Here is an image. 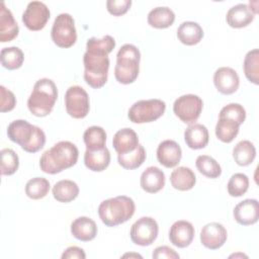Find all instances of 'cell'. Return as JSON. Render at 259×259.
Listing matches in <instances>:
<instances>
[{
  "label": "cell",
  "mask_w": 259,
  "mask_h": 259,
  "mask_svg": "<svg viewBox=\"0 0 259 259\" xmlns=\"http://www.w3.org/2000/svg\"><path fill=\"white\" fill-rule=\"evenodd\" d=\"M83 140L87 150H100L105 147L106 133L101 126L92 125L84 132Z\"/></svg>",
  "instance_id": "4dcf8cb0"
},
{
  "label": "cell",
  "mask_w": 259,
  "mask_h": 259,
  "mask_svg": "<svg viewBox=\"0 0 259 259\" xmlns=\"http://www.w3.org/2000/svg\"><path fill=\"white\" fill-rule=\"evenodd\" d=\"M51 16L48 6L40 1H31L22 13V22L32 31L42 29Z\"/></svg>",
  "instance_id": "8fae6325"
},
{
  "label": "cell",
  "mask_w": 259,
  "mask_h": 259,
  "mask_svg": "<svg viewBox=\"0 0 259 259\" xmlns=\"http://www.w3.org/2000/svg\"><path fill=\"white\" fill-rule=\"evenodd\" d=\"M244 73L246 78L254 83L255 85L259 84V51L254 49L249 51L244 59Z\"/></svg>",
  "instance_id": "d6a6232c"
},
{
  "label": "cell",
  "mask_w": 259,
  "mask_h": 259,
  "mask_svg": "<svg viewBox=\"0 0 259 259\" xmlns=\"http://www.w3.org/2000/svg\"><path fill=\"white\" fill-rule=\"evenodd\" d=\"M140 50L132 44L120 47L116 55L114 77L121 84H131L136 81L140 72Z\"/></svg>",
  "instance_id": "5b68a950"
},
{
  "label": "cell",
  "mask_w": 259,
  "mask_h": 259,
  "mask_svg": "<svg viewBox=\"0 0 259 259\" xmlns=\"http://www.w3.org/2000/svg\"><path fill=\"white\" fill-rule=\"evenodd\" d=\"M53 41L60 48H70L77 40V31L74 18L69 13L59 14L53 23L51 30Z\"/></svg>",
  "instance_id": "52a82bcc"
},
{
  "label": "cell",
  "mask_w": 259,
  "mask_h": 259,
  "mask_svg": "<svg viewBox=\"0 0 259 259\" xmlns=\"http://www.w3.org/2000/svg\"><path fill=\"white\" fill-rule=\"evenodd\" d=\"M115 47V40L111 35L101 38L90 37L86 42V52L83 56L84 80L92 88L98 89L105 85L108 76V54Z\"/></svg>",
  "instance_id": "6da1fadb"
},
{
  "label": "cell",
  "mask_w": 259,
  "mask_h": 259,
  "mask_svg": "<svg viewBox=\"0 0 259 259\" xmlns=\"http://www.w3.org/2000/svg\"><path fill=\"white\" fill-rule=\"evenodd\" d=\"M57 98L58 88L55 82L49 78H41L35 82L27 99L28 110L35 116H47L52 112Z\"/></svg>",
  "instance_id": "3957f363"
},
{
  "label": "cell",
  "mask_w": 259,
  "mask_h": 259,
  "mask_svg": "<svg viewBox=\"0 0 259 259\" xmlns=\"http://www.w3.org/2000/svg\"><path fill=\"white\" fill-rule=\"evenodd\" d=\"M219 118H227L241 125L246 119V110L240 103H229L221 109Z\"/></svg>",
  "instance_id": "f35d334b"
},
{
  "label": "cell",
  "mask_w": 259,
  "mask_h": 259,
  "mask_svg": "<svg viewBox=\"0 0 259 259\" xmlns=\"http://www.w3.org/2000/svg\"><path fill=\"white\" fill-rule=\"evenodd\" d=\"M65 107L70 116L84 118L90 109L88 93L79 85L70 86L65 94Z\"/></svg>",
  "instance_id": "9c48e42d"
},
{
  "label": "cell",
  "mask_w": 259,
  "mask_h": 259,
  "mask_svg": "<svg viewBox=\"0 0 259 259\" xmlns=\"http://www.w3.org/2000/svg\"><path fill=\"white\" fill-rule=\"evenodd\" d=\"M62 259H85L86 258V254L84 252V250L82 248H79L77 246H71L69 248H67L62 256H61Z\"/></svg>",
  "instance_id": "7bdbcfd3"
},
{
  "label": "cell",
  "mask_w": 259,
  "mask_h": 259,
  "mask_svg": "<svg viewBox=\"0 0 259 259\" xmlns=\"http://www.w3.org/2000/svg\"><path fill=\"white\" fill-rule=\"evenodd\" d=\"M178 39L186 46H194L203 37V29L197 22L184 21L177 28Z\"/></svg>",
  "instance_id": "d4e9b609"
},
{
  "label": "cell",
  "mask_w": 259,
  "mask_h": 259,
  "mask_svg": "<svg viewBox=\"0 0 259 259\" xmlns=\"http://www.w3.org/2000/svg\"><path fill=\"white\" fill-rule=\"evenodd\" d=\"M1 157V174L4 176L14 174L19 166V158L17 154L9 148H5L0 152Z\"/></svg>",
  "instance_id": "8d00e7d4"
},
{
  "label": "cell",
  "mask_w": 259,
  "mask_h": 259,
  "mask_svg": "<svg viewBox=\"0 0 259 259\" xmlns=\"http://www.w3.org/2000/svg\"><path fill=\"white\" fill-rule=\"evenodd\" d=\"M231 257H235V258H236V257H246V258H247V256H246V255H244V254H241V253H238V254H233V255H231V256H230V258H231Z\"/></svg>",
  "instance_id": "f6af8a7d"
},
{
  "label": "cell",
  "mask_w": 259,
  "mask_h": 259,
  "mask_svg": "<svg viewBox=\"0 0 259 259\" xmlns=\"http://www.w3.org/2000/svg\"><path fill=\"white\" fill-rule=\"evenodd\" d=\"M233 215L236 222L242 226H250L257 223L259 219L258 200L254 198L244 199L235 206Z\"/></svg>",
  "instance_id": "2e32d148"
},
{
  "label": "cell",
  "mask_w": 259,
  "mask_h": 259,
  "mask_svg": "<svg viewBox=\"0 0 259 259\" xmlns=\"http://www.w3.org/2000/svg\"><path fill=\"white\" fill-rule=\"evenodd\" d=\"M165 174L160 168L150 166L142 173L140 183L146 192L156 193L165 186Z\"/></svg>",
  "instance_id": "ffe728a7"
},
{
  "label": "cell",
  "mask_w": 259,
  "mask_h": 259,
  "mask_svg": "<svg viewBox=\"0 0 259 259\" xmlns=\"http://www.w3.org/2000/svg\"><path fill=\"white\" fill-rule=\"evenodd\" d=\"M182 151L178 143L173 140L161 142L157 148V159L166 168L177 166L181 160Z\"/></svg>",
  "instance_id": "e0dca14e"
},
{
  "label": "cell",
  "mask_w": 259,
  "mask_h": 259,
  "mask_svg": "<svg viewBox=\"0 0 259 259\" xmlns=\"http://www.w3.org/2000/svg\"><path fill=\"white\" fill-rule=\"evenodd\" d=\"M0 111L7 112L11 111L16 105V98L12 91L4 87L0 86Z\"/></svg>",
  "instance_id": "ab89813d"
},
{
  "label": "cell",
  "mask_w": 259,
  "mask_h": 259,
  "mask_svg": "<svg viewBox=\"0 0 259 259\" xmlns=\"http://www.w3.org/2000/svg\"><path fill=\"white\" fill-rule=\"evenodd\" d=\"M50 181L44 177H34L25 184V194L31 199L44 198L50 191Z\"/></svg>",
  "instance_id": "e575fe53"
},
{
  "label": "cell",
  "mask_w": 259,
  "mask_h": 259,
  "mask_svg": "<svg viewBox=\"0 0 259 259\" xmlns=\"http://www.w3.org/2000/svg\"><path fill=\"white\" fill-rule=\"evenodd\" d=\"M79 151L75 144L61 141L44 152L39 159V167L45 173L57 174L73 167L77 163Z\"/></svg>",
  "instance_id": "7a4b0ae2"
},
{
  "label": "cell",
  "mask_w": 259,
  "mask_h": 259,
  "mask_svg": "<svg viewBox=\"0 0 259 259\" xmlns=\"http://www.w3.org/2000/svg\"><path fill=\"white\" fill-rule=\"evenodd\" d=\"M122 257H140V258H142V256L139 254H124Z\"/></svg>",
  "instance_id": "ee69618b"
},
{
  "label": "cell",
  "mask_w": 259,
  "mask_h": 259,
  "mask_svg": "<svg viewBox=\"0 0 259 259\" xmlns=\"http://www.w3.org/2000/svg\"><path fill=\"white\" fill-rule=\"evenodd\" d=\"M1 64L8 70H16L20 68L24 61V54L18 47L3 48L0 53Z\"/></svg>",
  "instance_id": "1f68e13d"
},
{
  "label": "cell",
  "mask_w": 259,
  "mask_h": 259,
  "mask_svg": "<svg viewBox=\"0 0 259 259\" xmlns=\"http://www.w3.org/2000/svg\"><path fill=\"white\" fill-rule=\"evenodd\" d=\"M208 131L201 123H192L184 132V141L186 145L193 150L203 149L208 144Z\"/></svg>",
  "instance_id": "603a6c76"
},
{
  "label": "cell",
  "mask_w": 259,
  "mask_h": 259,
  "mask_svg": "<svg viewBox=\"0 0 259 259\" xmlns=\"http://www.w3.org/2000/svg\"><path fill=\"white\" fill-rule=\"evenodd\" d=\"M139 145V137L131 127L117 131L112 139V146L117 154H124L134 151Z\"/></svg>",
  "instance_id": "44dd1931"
},
{
  "label": "cell",
  "mask_w": 259,
  "mask_h": 259,
  "mask_svg": "<svg viewBox=\"0 0 259 259\" xmlns=\"http://www.w3.org/2000/svg\"><path fill=\"white\" fill-rule=\"evenodd\" d=\"M170 182L175 189L186 191L194 187L196 183V177L190 168L180 166L172 171L170 175Z\"/></svg>",
  "instance_id": "484cf974"
},
{
  "label": "cell",
  "mask_w": 259,
  "mask_h": 259,
  "mask_svg": "<svg viewBox=\"0 0 259 259\" xmlns=\"http://www.w3.org/2000/svg\"><path fill=\"white\" fill-rule=\"evenodd\" d=\"M146 157L147 154L145 148L139 144L134 151L124 154H118L117 161L122 168L127 170H134L139 168L145 162Z\"/></svg>",
  "instance_id": "f546056e"
},
{
  "label": "cell",
  "mask_w": 259,
  "mask_h": 259,
  "mask_svg": "<svg viewBox=\"0 0 259 259\" xmlns=\"http://www.w3.org/2000/svg\"><path fill=\"white\" fill-rule=\"evenodd\" d=\"M195 165L197 170L208 178H218L222 174V168L220 164L210 156L199 155L196 158Z\"/></svg>",
  "instance_id": "d590c367"
},
{
  "label": "cell",
  "mask_w": 259,
  "mask_h": 259,
  "mask_svg": "<svg viewBox=\"0 0 259 259\" xmlns=\"http://www.w3.org/2000/svg\"><path fill=\"white\" fill-rule=\"evenodd\" d=\"M34 130L35 125L30 124L27 120L16 119L9 123L7 136L11 142L18 144L22 150H25L33 137Z\"/></svg>",
  "instance_id": "5bb4252c"
},
{
  "label": "cell",
  "mask_w": 259,
  "mask_h": 259,
  "mask_svg": "<svg viewBox=\"0 0 259 259\" xmlns=\"http://www.w3.org/2000/svg\"><path fill=\"white\" fill-rule=\"evenodd\" d=\"M53 196L57 201L60 202H70L74 200L79 194V186L76 182L69 179H64L58 181L53 189Z\"/></svg>",
  "instance_id": "83f0119b"
},
{
  "label": "cell",
  "mask_w": 259,
  "mask_h": 259,
  "mask_svg": "<svg viewBox=\"0 0 259 259\" xmlns=\"http://www.w3.org/2000/svg\"><path fill=\"white\" fill-rule=\"evenodd\" d=\"M152 257L154 259H179V254L173 250L172 248L168 247V246H159L157 248H155V250L152 253Z\"/></svg>",
  "instance_id": "b9f144b4"
},
{
  "label": "cell",
  "mask_w": 259,
  "mask_h": 259,
  "mask_svg": "<svg viewBox=\"0 0 259 259\" xmlns=\"http://www.w3.org/2000/svg\"><path fill=\"white\" fill-rule=\"evenodd\" d=\"M240 124L237 122L227 119L219 118L215 125V136L223 143H231L239 133Z\"/></svg>",
  "instance_id": "836d02e7"
},
{
  "label": "cell",
  "mask_w": 259,
  "mask_h": 259,
  "mask_svg": "<svg viewBox=\"0 0 259 259\" xmlns=\"http://www.w3.org/2000/svg\"><path fill=\"white\" fill-rule=\"evenodd\" d=\"M194 233V227L190 222L180 220L171 226L169 230V240L172 245L178 248H185L193 241Z\"/></svg>",
  "instance_id": "9a60e30c"
},
{
  "label": "cell",
  "mask_w": 259,
  "mask_h": 259,
  "mask_svg": "<svg viewBox=\"0 0 259 259\" xmlns=\"http://www.w3.org/2000/svg\"><path fill=\"white\" fill-rule=\"evenodd\" d=\"M228 192L233 197H239L245 194L249 188V178L244 173H235L231 176L228 185Z\"/></svg>",
  "instance_id": "74e56055"
},
{
  "label": "cell",
  "mask_w": 259,
  "mask_h": 259,
  "mask_svg": "<svg viewBox=\"0 0 259 259\" xmlns=\"http://www.w3.org/2000/svg\"><path fill=\"white\" fill-rule=\"evenodd\" d=\"M135 210V201L125 195L105 199L98 206L99 218L106 227H115L127 222Z\"/></svg>",
  "instance_id": "277c9868"
},
{
  "label": "cell",
  "mask_w": 259,
  "mask_h": 259,
  "mask_svg": "<svg viewBox=\"0 0 259 259\" xmlns=\"http://www.w3.org/2000/svg\"><path fill=\"white\" fill-rule=\"evenodd\" d=\"M159 226L155 219L151 217H142L136 221L130 232L131 240L139 246H150L157 239Z\"/></svg>",
  "instance_id": "30bf717a"
},
{
  "label": "cell",
  "mask_w": 259,
  "mask_h": 259,
  "mask_svg": "<svg viewBox=\"0 0 259 259\" xmlns=\"http://www.w3.org/2000/svg\"><path fill=\"white\" fill-rule=\"evenodd\" d=\"M71 234L79 241H91L97 235L96 223L88 217H79L71 224Z\"/></svg>",
  "instance_id": "7402d4cb"
},
{
  "label": "cell",
  "mask_w": 259,
  "mask_h": 259,
  "mask_svg": "<svg viewBox=\"0 0 259 259\" xmlns=\"http://www.w3.org/2000/svg\"><path fill=\"white\" fill-rule=\"evenodd\" d=\"M166 109V103L157 98L139 100L135 102L127 111L128 119L134 123H146L157 120Z\"/></svg>",
  "instance_id": "8992f818"
},
{
  "label": "cell",
  "mask_w": 259,
  "mask_h": 259,
  "mask_svg": "<svg viewBox=\"0 0 259 259\" xmlns=\"http://www.w3.org/2000/svg\"><path fill=\"white\" fill-rule=\"evenodd\" d=\"M256 157V148L248 140L240 141L233 149V158L239 166L250 165Z\"/></svg>",
  "instance_id": "f1b7e54d"
},
{
  "label": "cell",
  "mask_w": 259,
  "mask_h": 259,
  "mask_svg": "<svg viewBox=\"0 0 259 259\" xmlns=\"http://www.w3.org/2000/svg\"><path fill=\"white\" fill-rule=\"evenodd\" d=\"M175 13L167 6H158L148 13V23L155 28H167L173 24Z\"/></svg>",
  "instance_id": "4316f807"
},
{
  "label": "cell",
  "mask_w": 259,
  "mask_h": 259,
  "mask_svg": "<svg viewBox=\"0 0 259 259\" xmlns=\"http://www.w3.org/2000/svg\"><path fill=\"white\" fill-rule=\"evenodd\" d=\"M18 32L19 27L12 12L2 1L0 3V41H11L18 35Z\"/></svg>",
  "instance_id": "d6986e66"
},
{
  "label": "cell",
  "mask_w": 259,
  "mask_h": 259,
  "mask_svg": "<svg viewBox=\"0 0 259 259\" xmlns=\"http://www.w3.org/2000/svg\"><path fill=\"white\" fill-rule=\"evenodd\" d=\"M228 232L220 223H208L200 231L201 244L210 250L220 249L227 241Z\"/></svg>",
  "instance_id": "7c38bea8"
},
{
  "label": "cell",
  "mask_w": 259,
  "mask_h": 259,
  "mask_svg": "<svg viewBox=\"0 0 259 259\" xmlns=\"http://www.w3.org/2000/svg\"><path fill=\"white\" fill-rule=\"evenodd\" d=\"M213 84L217 90L225 95L235 93L240 85L238 73L230 67H221L213 74Z\"/></svg>",
  "instance_id": "4fadbf2b"
},
{
  "label": "cell",
  "mask_w": 259,
  "mask_h": 259,
  "mask_svg": "<svg viewBox=\"0 0 259 259\" xmlns=\"http://www.w3.org/2000/svg\"><path fill=\"white\" fill-rule=\"evenodd\" d=\"M110 163V152L104 147L100 150H87L84 154L85 166L94 172H101L105 170Z\"/></svg>",
  "instance_id": "cb8c5ba5"
},
{
  "label": "cell",
  "mask_w": 259,
  "mask_h": 259,
  "mask_svg": "<svg viewBox=\"0 0 259 259\" xmlns=\"http://www.w3.org/2000/svg\"><path fill=\"white\" fill-rule=\"evenodd\" d=\"M256 13L245 3H239L232 6L226 15L227 23L233 28H242L249 25L255 17Z\"/></svg>",
  "instance_id": "ac0fdd59"
},
{
  "label": "cell",
  "mask_w": 259,
  "mask_h": 259,
  "mask_svg": "<svg viewBox=\"0 0 259 259\" xmlns=\"http://www.w3.org/2000/svg\"><path fill=\"white\" fill-rule=\"evenodd\" d=\"M131 5H132V0H107L106 1L107 11L114 16H120L126 13Z\"/></svg>",
  "instance_id": "60d3db41"
},
{
  "label": "cell",
  "mask_w": 259,
  "mask_h": 259,
  "mask_svg": "<svg viewBox=\"0 0 259 259\" xmlns=\"http://www.w3.org/2000/svg\"><path fill=\"white\" fill-rule=\"evenodd\" d=\"M203 108L202 99L195 94H184L173 103V112L184 123L192 124L200 116Z\"/></svg>",
  "instance_id": "ba28073f"
}]
</instances>
